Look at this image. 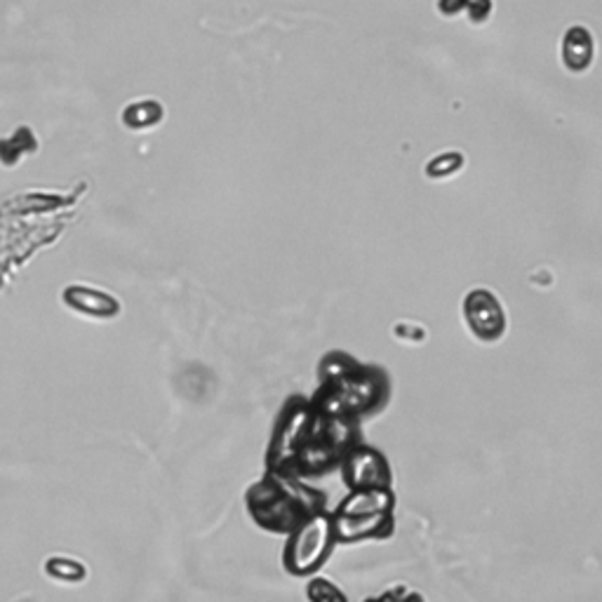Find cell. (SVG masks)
Returning <instances> with one entry per match:
<instances>
[{"label":"cell","instance_id":"obj_11","mask_svg":"<svg viewBox=\"0 0 602 602\" xmlns=\"http://www.w3.org/2000/svg\"><path fill=\"white\" fill-rule=\"evenodd\" d=\"M162 106L154 100H144V102H135L125 106L123 111V125L127 129H135V133H141V129L156 127L162 121Z\"/></svg>","mask_w":602,"mask_h":602},{"label":"cell","instance_id":"obj_6","mask_svg":"<svg viewBox=\"0 0 602 602\" xmlns=\"http://www.w3.org/2000/svg\"><path fill=\"white\" fill-rule=\"evenodd\" d=\"M337 548V536L332 527L330 509L314 518L285 536L283 546V569L289 577L311 579L328 565Z\"/></svg>","mask_w":602,"mask_h":602},{"label":"cell","instance_id":"obj_12","mask_svg":"<svg viewBox=\"0 0 602 602\" xmlns=\"http://www.w3.org/2000/svg\"><path fill=\"white\" fill-rule=\"evenodd\" d=\"M306 598L308 602H349L347 593L330 579L311 577L306 583Z\"/></svg>","mask_w":602,"mask_h":602},{"label":"cell","instance_id":"obj_4","mask_svg":"<svg viewBox=\"0 0 602 602\" xmlns=\"http://www.w3.org/2000/svg\"><path fill=\"white\" fill-rule=\"evenodd\" d=\"M246 509L259 530L287 536L308 518L328 511V495L308 480L264 470V476L248 487Z\"/></svg>","mask_w":602,"mask_h":602},{"label":"cell","instance_id":"obj_3","mask_svg":"<svg viewBox=\"0 0 602 602\" xmlns=\"http://www.w3.org/2000/svg\"><path fill=\"white\" fill-rule=\"evenodd\" d=\"M311 400L325 414L361 424L379 417L390 402V377L379 365L357 361L344 351H330L318 365Z\"/></svg>","mask_w":602,"mask_h":602},{"label":"cell","instance_id":"obj_9","mask_svg":"<svg viewBox=\"0 0 602 602\" xmlns=\"http://www.w3.org/2000/svg\"><path fill=\"white\" fill-rule=\"evenodd\" d=\"M61 299L71 311L96 320H111L121 314V302L116 297L88 285H69L61 292Z\"/></svg>","mask_w":602,"mask_h":602},{"label":"cell","instance_id":"obj_1","mask_svg":"<svg viewBox=\"0 0 602 602\" xmlns=\"http://www.w3.org/2000/svg\"><path fill=\"white\" fill-rule=\"evenodd\" d=\"M365 443L363 427L316 408L311 396H289L273 421L266 445V470L314 480L339 470L347 454Z\"/></svg>","mask_w":602,"mask_h":602},{"label":"cell","instance_id":"obj_13","mask_svg":"<svg viewBox=\"0 0 602 602\" xmlns=\"http://www.w3.org/2000/svg\"><path fill=\"white\" fill-rule=\"evenodd\" d=\"M47 575H50L53 579H61V581H80L86 577V569L80 563H73V560H47L45 565Z\"/></svg>","mask_w":602,"mask_h":602},{"label":"cell","instance_id":"obj_10","mask_svg":"<svg viewBox=\"0 0 602 602\" xmlns=\"http://www.w3.org/2000/svg\"><path fill=\"white\" fill-rule=\"evenodd\" d=\"M38 151V139L31 127H18L10 137L0 139V162L5 168H14L24 156Z\"/></svg>","mask_w":602,"mask_h":602},{"label":"cell","instance_id":"obj_5","mask_svg":"<svg viewBox=\"0 0 602 602\" xmlns=\"http://www.w3.org/2000/svg\"><path fill=\"white\" fill-rule=\"evenodd\" d=\"M396 503L394 487L349 492L330 511L337 546L390 539L396 534Z\"/></svg>","mask_w":602,"mask_h":602},{"label":"cell","instance_id":"obj_8","mask_svg":"<svg viewBox=\"0 0 602 602\" xmlns=\"http://www.w3.org/2000/svg\"><path fill=\"white\" fill-rule=\"evenodd\" d=\"M464 318L468 330L480 341H497L507 332V316L499 299L487 289L468 292L464 299Z\"/></svg>","mask_w":602,"mask_h":602},{"label":"cell","instance_id":"obj_2","mask_svg":"<svg viewBox=\"0 0 602 602\" xmlns=\"http://www.w3.org/2000/svg\"><path fill=\"white\" fill-rule=\"evenodd\" d=\"M86 193L88 182H80L69 193L24 191L0 203V289L31 257L69 229Z\"/></svg>","mask_w":602,"mask_h":602},{"label":"cell","instance_id":"obj_7","mask_svg":"<svg viewBox=\"0 0 602 602\" xmlns=\"http://www.w3.org/2000/svg\"><path fill=\"white\" fill-rule=\"evenodd\" d=\"M341 480H344L347 490H384V487H394V468L386 454L367 443L355 445L347 459L339 466Z\"/></svg>","mask_w":602,"mask_h":602}]
</instances>
